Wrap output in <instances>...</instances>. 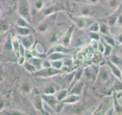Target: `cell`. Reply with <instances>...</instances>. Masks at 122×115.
Masks as SVG:
<instances>
[{"label":"cell","mask_w":122,"mask_h":115,"mask_svg":"<svg viewBox=\"0 0 122 115\" xmlns=\"http://www.w3.org/2000/svg\"><path fill=\"white\" fill-rule=\"evenodd\" d=\"M17 12L20 17L24 18L30 23L32 22L31 11L28 0H18Z\"/></svg>","instance_id":"obj_1"},{"label":"cell","mask_w":122,"mask_h":115,"mask_svg":"<svg viewBox=\"0 0 122 115\" xmlns=\"http://www.w3.org/2000/svg\"><path fill=\"white\" fill-rule=\"evenodd\" d=\"M74 13L73 15L76 16H86V17H92L94 15V5H89V4L76 2L75 4Z\"/></svg>","instance_id":"obj_2"},{"label":"cell","mask_w":122,"mask_h":115,"mask_svg":"<svg viewBox=\"0 0 122 115\" xmlns=\"http://www.w3.org/2000/svg\"><path fill=\"white\" fill-rule=\"evenodd\" d=\"M57 16V12L49 15L42 20L37 27V31L40 33H45L51 29L52 27L54 25L56 18Z\"/></svg>","instance_id":"obj_3"},{"label":"cell","mask_w":122,"mask_h":115,"mask_svg":"<svg viewBox=\"0 0 122 115\" xmlns=\"http://www.w3.org/2000/svg\"><path fill=\"white\" fill-rule=\"evenodd\" d=\"M112 71L110 70V68L108 64L102 65V66L98 69V75L96 78V81L100 84V85H105L109 81L112 76Z\"/></svg>","instance_id":"obj_4"},{"label":"cell","mask_w":122,"mask_h":115,"mask_svg":"<svg viewBox=\"0 0 122 115\" xmlns=\"http://www.w3.org/2000/svg\"><path fill=\"white\" fill-rule=\"evenodd\" d=\"M72 20L76 28H77L79 30H84L89 29L90 25L95 22L92 17H86V16H76L73 15L72 17Z\"/></svg>","instance_id":"obj_5"},{"label":"cell","mask_w":122,"mask_h":115,"mask_svg":"<svg viewBox=\"0 0 122 115\" xmlns=\"http://www.w3.org/2000/svg\"><path fill=\"white\" fill-rule=\"evenodd\" d=\"M76 29L75 25H72L69 28L65 31V32L61 34V36L58 39V43L63 45L65 47L69 48L71 45L72 42V34H73L74 30Z\"/></svg>","instance_id":"obj_6"},{"label":"cell","mask_w":122,"mask_h":115,"mask_svg":"<svg viewBox=\"0 0 122 115\" xmlns=\"http://www.w3.org/2000/svg\"><path fill=\"white\" fill-rule=\"evenodd\" d=\"M62 70H58V69H55L51 67L47 68H41L40 70L37 71L33 75H35L36 77H40V78H51L53 76L59 75L62 74Z\"/></svg>","instance_id":"obj_7"},{"label":"cell","mask_w":122,"mask_h":115,"mask_svg":"<svg viewBox=\"0 0 122 115\" xmlns=\"http://www.w3.org/2000/svg\"><path fill=\"white\" fill-rule=\"evenodd\" d=\"M98 72V69H96L94 66L90 65V66L84 68L82 78H84L85 81H92V80L96 79Z\"/></svg>","instance_id":"obj_8"},{"label":"cell","mask_w":122,"mask_h":115,"mask_svg":"<svg viewBox=\"0 0 122 115\" xmlns=\"http://www.w3.org/2000/svg\"><path fill=\"white\" fill-rule=\"evenodd\" d=\"M32 104L33 106L34 107L37 112H40L41 114H46V110L44 109V102L42 95L40 94H36L34 96L33 100H32Z\"/></svg>","instance_id":"obj_9"},{"label":"cell","mask_w":122,"mask_h":115,"mask_svg":"<svg viewBox=\"0 0 122 115\" xmlns=\"http://www.w3.org/2000/svg\"><path fill=\"white\" fill-rule=\"evenodd\" d=\"M21 44L25 46L27 49H30L35 43V39L32 34H30L26 36H18Z\"/></svg>","instance_id":"obj_10"},{"label":"cell","mask_w":122,"mask_h":115,"mask_svg":"<svg viewBox=\"0 0 122 115\" xmlns=\"http://www.w3.org/2000/svg\"><path fill=\"white\" fill-rule=\"evenodd\" d=\"M11 48H12V51L15 54V57H19V48H20L21 41L19 39V37L16 34H14L11 36Z\"/></svg>","instance_id":"obj_11"},{"label":"cell","mask_w":122,"mask_h":115,"mask_svg":"<svg viewBox=\"0 0 122 115\" xmlns=\"http://www.w3.org/2000/svg\"><path fill=\"white\" fill-rule=\"evenodd\" d=\"M42 98H43L44 102L46 103V104H47L52 110H54V108L56 105L58 101L56 100L54 94H42Z\"/></svg>","instance_id":"obj_12"},{"label":"cell","mask_w":122,"mask_h":115,"mask_svg":"<svg viewBox=\"0 0 122 115\" xmlns=\"http://www.w3.org/2000/svg\"><path fill=\"white\" fill-rule=\"evenodd\" d=\"M84 87H85V81L80 80L70 88V90L69 91V94H74L80 96L83 93Z\"/></svg>","instance_id":"obj_13"},{"label":"cell","mask_w":122,"mask_h":115,"mask_svg":"<svg viewBox=\"0 0 122 115\" xmlns=\"http://www.w3.org/2000/svg\"><path fill=\"white\" fill-rule=\"evenodd\" d=\"M32 89H33V85L31 82L28 80H24L20 86V91L24 95H28L29 94H30L32 91Z\"/></svg>","instance_id":"obj_14"},{"label":"cell","mask_w":122,"mask_h":115,"mask_svg":"<svg viewBox=\"0 0 122 115\" xmlns=\"http://www.w3.org/2000/svg\"><path fill=\"white\" fill-rule=\"evenodd\" d=\"M107 64L108 65V67L110 68V70L112 71V74L117 79L121 80V68H119V66L115 64H114L110 60Z\"/></svg>","instance_id":"obj_15"},{"label":"cell","mask_w":122,"mask_h":115,"mask_svg":"<svg viewBox=\"0 0 122 115\" xmlns=\"http://www.w3.org/2000/svg\"><path fill=\"white\" fill-rule=\"evenodd\" d=\"M70 56V55H67V54L62 53V52H54L52 53H50L48 55H47V58L50 61H55V60H63L66 58Z\"/></svg>","instance_id":"obj_16"},{"label":"cell","mask_w":122,"mask_h":115,"mask_svg":"<svg viewBox=\"0 0 122 115\" xmlns=\"http://www.w3.org/2000/svg\"><path fill=\"white\" fill-rule=\"evenodd\" d=\"M70 50L67 47H65L63 45L61 44H55L53 45L52 47L48 50V52L47 53V55L50 53H52V52H62V53H65V54H67L68 52H70Z\"/></svg>","instance_id":"obj_17"},{"label":"cell","mask_w":122,"mask_h":115,"mask_svg":"<svg viewBox=\"0 0 122 115\" xmlns=\"http://www.w3.org/2000/svg\"><path fill=\"white\" fill-rule=\"evenodd\" d=\"M113 108L114 110V114H122V105L118 101V98L115 92L113 93Z\"/></svg>","instance_id":"obj_18"},{"label":"cell","mask_w":122,"mask_h":115,"mask_svg":"<svg viewBox=\"0 0 122 115\" xmlns=\"http://www.w3.org/2000/svg\"><path fill=\"white\" fill-rule=\"evenodd\" d=\"M15 34L18 36H26L31 34L32 32V29L28 28V27H20L15 25Z\"/></svg>","instance_id":"obj_19"},{"label":"cell","mask_w":122,"mask_h":115,"mask_svg":"<svg viewBox=\"0 0 122 115\" xmlns=\"http://www.w3.org/2000/svg\"><path fill=\"white\" fill-rule=\"evenodd\" d=\"M83 70L84 68H79L76 72L73 75V78L71 80V82H70V88H69V91L70 90V88L74 85L76 83H77L78 81H79L80 80H82V76H83Z\"/></svg>","instance_id":"obj_20"},{"label":"cell","mask_w":122,"mask_h":115,"mask_svg":"<svg viewBox=\"0 0 122 115\" xmlns=\"http://www.w3.org/2000/svg\"><path fill=\"white\" fill-rule=\"evenodd\" d=\"M80 99V96L74 94H69L67 97L63 100V102L65 103L66 104H75L76 103H77Z\"/></svg>","instance_id":"obj_21"},{"label":"cell","mask_w":122,"mask_h":115,"mask_svg":"<svg viewBox=\"0 0 122 115\" xmlns=\"http://www.w3.org/2000/svg\"><path fill=\"white\" fill-rule=\"evenodd\" d=\"M68 94H69V90L66 89V88H63V89L57 91L54 94L55 97L58 101H62L63 100H64L67 97Z\"/></svg>","instance_id":"obj_22"},{"label":"cell","mask_w":122,"mask_h":115,"mask_svg":"<svg viewBox=\"0 0 122 115\" xmlns=\"http://www.w3.org/2000/svg\"><path fill=\"white\" fill-rule=\"evenodd\" d=\"M0 114L1 115H23V114H25V113L20 110H14V109L3 108L2 110H0Z\"/></svg>","instance_id":"obj_23"},{"label":"cell","mask_w":122,"mask_h":115,"mask_svg":"<svg viewBox=\"0 0 122 115\" xmlns=\"http://www.w3.org/2000/svg\"><path fill=\"white\" fill-rule=\"evenodd\" d=\"M44 58H39V57H33L30 59L28 60L30 63H31L34 67L37 68V70H40V69L42 68L41 65H42V61H43Z\"/></svg>","instance_id":"obj_24"},{"label":"cell","mask_w":122,"mask_h":115,"mask_svg":"<svg viewBox=\"0 0 122 115\" xmlns=\"http://www.w3.org/2000/svg\"><path fill=\"white\" fill-rule=\"evenodd\" d=\"M103 60H104V55H103V54L100 53L98 51L95 52L92 58V63L96 65L102 63Z\"/></svg>","instance_id":"obj_25"},{"label":"cell","mask_w":122,"mask_h":115,"mask_svg":"<svg viewBox=\"0 0 122 115\" xmlns=\"http://www.w3.org/2000/svg\"><path fill=\"white\" fill-rule=\"evenodd\" d=\"M99 33H101L102 35H109L110 29L108 24L105 23H99Z\"/></svg>","instance_id":"obj_26"},{"label":"cell","mask_w":122,"mask_h":115,"mask_svg":"<svg viewBox=\"0 0 122 115\" xmlns=\"http://www.w3.org/2000/svg\"><path fill=\"white\" fill-rule=\"evenodd\" d=\"M15 25L20 26V27H28V28L32 29L31 26H30V23L27 21L26 19H25L24 18L20 17V16L17 18L16 22H15Z\"/></svg>","instance_id":"obj_27"},{"label":"cell","mask_w":122,"mask_h":115,"mask_svg":"<svg viewBox=\"0 0 122 115\" xmlns=\"http://www.w3.org/2000/svg\"><path fill=\"white\" fill-rule=\"evenodd\" d=\"M23 67H24V68L25 69V71L30 73V74H34V73L37 71V68L34 67L31 63H30L28 60H26L25 64H23Z\"/></svg>","instance_id":"obj_28"},{"label":"cell","mask_w":122,"mask_h":115,"mask_svg":"<svg viewBox=\"0 0 122 115\" xmlns=\"http://www.w3.org/2000/svg\"><path fill=\"white\" fill-rule=\"evenodd\" d=\"M112 90L113 92H115V93H120L122 92V80L117 79L114 82V84L112 87Z\"/></svg>","instance_id":"obj_29"},{"label":"cell","mask_w":122,"mask_h":115,"mask_svg":"<svg viewBox=\"0 0 122 115\" xmlns=\"http://www.w3.org/2000/svg\"><path fill=\"white\" fill-rule=\"evenodd\" d=\"M42 12L43 13L47 16L49 15H51L53 13L56 12V8L55 6H45L43 9H42Z\"/></svg>","instance_id":"obj_30"},{"label":"cell","mask_w":122,"mask_h":115,"mask_svg":"<svg viewBox=\"0 0 122 115\" xmlns=\"http://www.w3.org/2000/svg\"><path fill=\"white\" fill-rule=\"evenodd\" d=\"M34 9L37 12H41L42 9L46 6L44 0H34Z\"/></svg>","instance_id":"obj_31"},{"label":"cell","mask_w":122,"mask_h":115,"mask_svg":"<svg viewBox=\"0 0 122 115\" xmlns=\"http://www.w3.org/2000/svg\"><path fill=\"white\" fill-rule=\"evenodd\" d=\"M103 38H104V41H105V42L106 44L112 46V47L115 46V45H116L115 38H113L112 36H111L110 34H109V35H103Z\"/></svg>","instance_id":"obj_32"},{"label":"cell","mask_w":122,"mask_h":115,"mask_svg":"<svg viewBox=\"0 0 122 115\" xmlns=\"http://www.w3.org/2000/svg\"><path fill=\"white\" fill-rule=\"evenodd\" d=\"M117 15L115 14H112L108 16V25L109 27H114L115 26L116 24V22H117Z\"/></svg>","instance_id":"obj_33"},{"label":"cell","mask_w":122,"mask_h":115,"mask_svg":"<svg viewBox=\"0 0 122 115\" xmlns=\"http://www.w3.org/2000/svg\"><path fill=\"white\" fill-rule=\"evenodd\" d=\"M51 61V67L55 69L61 70L62 68L63 67V60H55V61Z\"/></svg>","instance_id":"obj_34"},{"label":"cell","mask_w":122,"mask_h":115,"mask_svg":"<svg viewBox=\"0 0 122 115\" xmlns=\"http://www.w3.org/2000/svg\"><path fill=\"white\" fill-rule=\"evenodd\" d=\"M108 6L112 11H115L120 6V0H109Z\"/></svg>","instance_id":"obj_35"},{"label":"cell","mask_w":122,"mask_h":115,"mask_svg":"<svg viewBox=\"0 0 122 115\" xmlns=\"http://www.w3.org/2000/svg\"><path fill=\"white\" fill-rule=\"evenodd\" d=\"M107 110H106V106L104 104H101L98 107V108L95 110H94L92 114H105Z\"/></svg>","instance_id":"obj_36"},{"label":"cell","mask_w":122,"mask_h":115,"mask_svg":"<svg viewBox=\"0 0 122 115\" xmlns=\"http://www.w3.org/2000/svg\"><path fill=\"white\" fill-rule=\"evenodd\" d=\"M10 30V25L8 22H2L0 23V33H7Z\"/></svg>","instance_id":"obj_37"},{"label":"cell","mask_w":122,"mask_h":115,"mask_svg":"<svg viewBox=\"0 0 122 115\" xmlns=\"http://www.w3.org/2000/svg\"><path fill=\"white\" fill-rule=\"evenodd\" d=\"M65 105H66V104L63 103V101H58V102H57L55 108H54L55 114H60L63 110Z\"/></svg>","instance_id":"obj_38"},{"label":"cell","mask_w":122,"mask_h":115,"mask_svg":"<svg viewBox=\"0 0 122 115\" xmlns=\"http://www.w3.org/2000/svg\"><path fill=\"white\" fill-rule=\"evenodd\" d=\"M88 30L89 32H99V22L97 21L93 22L90 26L89 27Z\"/></svg>","instance_id":"obj_39"},{"label":"cell","mask_w":122,"mask_h":115,"mask_svg":"<svg viewBox=\"0 0 122 115\" xmlns=\"http://www.w3.org/2000/svg\"><path fill=\"white\" fill-rule=\"evenodd\" d=\"M105 52H104V54H103V55H104V57H110L112 55V51H113L112 46L106 44L105 42Z\"/></svg>","instance_id":"obj_40"},{"label":"cell","mask_w":122,"mask_h":115,"mask_svg":"<svg viewBox=\"0 0 122 115\" xmlns=\"http://www.w3.org/2000/svg\"><path fill=\"white\" fill-rule=\"evenodd\" d=\"M56 88L53 85H49L46 87L44 90V94H54L56 93Z\"/></svg>","instance_id":"obj_41"},{"label":"cell","mask_w":122,"mask_h":115,"mask_svg":"<svg viewBox=\"0 0 122 115\" xmlns=\"http://www.w3.org/2000/svg\"><path fill=\"white\" fill-rule=\"evenodd\" d=\"M89 37L91 40H101V35L99 32H89Z\"/></svg>","instance_id":"obj_42"},{"label":"cell","mask_w":122,"mask_h":115,"mask_svg":"<svg viewBox=\"0 0 122 115\" xmlns=\"http://www.w3.org/2000/svg\"><path fill=\"white\" fill-rule=\"evenodd\" d=\"M105 48V42H103L102 41L99 40L98 41V49H97V51L99 52L100 53H102V54H104Z\"/></svg>","instance_id":"obj_43"},{"label":"cell","mask_w":122,"mask_h":115,"mask_svg":"<svg viewBox=\"0 0 122 115\" xmlns=\"http://www.w3.org/2000/svg\"><path fill=\"white\" fill-rule=\"evenodd\" d=\"M42 68H51V61L48 60L47 58H44L43 61H42Z\"/></svg>","instance_id":"obj_44"},{"label":"cell","mask_w":122,"mask_h":115,"mask_svg":"<svg viewBox=\"0 0 122 115\" xmlns=\"http://www.w3.org/2000/svg\"><path fill=\"white\" fill-rule=\"evenodd\" d=\"M5 78H6V74H5V68L2 66H0V82L4 81Z\"/></svg>","instance_id":"obj_45"},{"label":"cell","mask_w":122,"mask_h":115,"mask_svg":"<svg viewBox=\"0 0 122 115\" xmlns=\"http://www.w3.org/2000/svg\"><path fill=\"white\" fill-rule=\"evenodd\" d=\"M83 111V107L82 105H77L74 107V109L72 110V112L73 114H82V112Z\"/></svg>","instance_id":"obj_46"},{"label":"cell","mask_w":122,"mask_h":115,"mask_svg":"<svg viewBox=\"0 0 122 115\" xmlns=\"http://www.w3.org/2000/svg\"><path fill=\"white\" fill-rule=\"evenodd\" d=\"M110 61H112V62H113L114 64H117V65L119 66V64H120V61H121L119 57L115 56V55L110 56Z\"/></svg>","instance_id":"obj_47"},{"label":"cell","mask_w":122,"mask_h":115,"mask_svg":"<svg viewBox=\"0 0 122 115\" xmlns=\"http://www.w3.org/2000/svg\"><path fill=\"white\" fill-rule=\"evenodd\" d=\"M26 58L25 56H19L18 58V61H17V62H18V65H20V66H23V64H25V62L26 61Z\"/></svg>","instance_id":"obj_48"},{"label":"cell","mask_w":122,"mask_h":115,"mask_svg":"<svg viewBox=\"0 0 122 115\" xmlns=\"http://www.w3.org/2000/svg\"><path fill=\"white\" fill-rule=\"evenodd\" d=\"M91 47L92 48L95 52L97 51L98 49V41L97 40H91Z\"/></svg>","instance_id":"obj_49"},{"label":"cell","mask_w":122,"mask_h":115,"mask_svg":"<svg viewBox=\"0 0 122 115\" xmlns=\"http://www.w3.org/2000/svg\"><path fill=\"white\" fill-rule=\"evenodd\" d=\"M115 26H117V27H120V28H122V13L117 16V19Z\"/></svg>","instance_id":"obj_50"},{"label":"cell","mask_w":122,"mask_h":115,"mask_svg":"<svg viewBox=\"0 0 122 115\" xmlns=\"http://www.w3.org/2000/svg\"><path fill=\"white\" fill-rule=\"evenodd\" d=\"M6 38H7L5 35V33H0V45H2L5 43Z\"/></svg>","instance_id":"obj_51"},{"label":"cell","mask_w":122,"mask_h":115,"mask_svg":"<svg viewBox=\"0 0 122 115\" xmlns=\"http://www.w3.org/2000/svg\"><path fill=\"white\" fill-rule=\"evenodd\" d=\"M116 40L121 45H122V32H121L120 33H118L117 34V38H116Z\"/></svg>","instance_id":"obj_52"},{"label":"cell","mask_w":122,"mask_h":115,"mask_svg":"<svg viewBox=\"0 0 122 115\" xmlns=\"http://www.w3.org/2000/svg\"><path fill=\"white\" fill-rule=\"evenodd\" d=\"M87 1L89 2L88 4H89V5H95L98 2L99 0H87Z\"/></svg>","instance_id":"obj_53"},{"label":"cell","mask_w":122,"mask_h":115,"mask_svg":"<svg viewBox=\"0 0 122 115\" xmlns=\"http://www.w3.org/2000/svg\"><path fill=\"white\" fill-rule=\"evenodd\" d=\"M4 108V101H0V110H2Z\"/></svg>","instance_id":"obj_54"},{"label":"cell","mask_w":122,"mask_h":115,"mask_svg":"<svg viewBox=\"0 0 122 115\" xmlns=\"http://www.w3.org/2000/svg\"><path fill=\"white\" fill-rule=\"evenodd\" d=\"M119 52H120V55H121V56L122 57V45H121V48H120V49H119Z\"/></svg>","instance_id":"obj_55"},{"label":"cell","mask_w":122,"mask_h":115,"mask_svg":"<svg viewBox=\"0 0 122 115\" xmlns=\"http://www.w3.org/2000/svg\"><path fill=\"white\" fill-rule=\"evenodd\" d=\"M118 99H120V100H121V101H122V93H121V97H119V98H117Z\"/></svg>","instance_id":"obj_56"},{"label":"cell","mask_w":122,"mask_h":115,"mask_svg":"<svg viewBox=\"0 0 122 115\" xmlns=\"http://www.w3.org/2000/svg\"><path fill=\"white\" fill-rule=\"evenodd\" d=\"M121 80H122V68H121Z\"/></svg>","instance_id":"obj_57"}]
</instances>
